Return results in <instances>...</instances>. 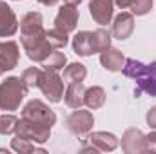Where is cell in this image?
<instances>
[{
    "instance_id": "cell-1",
    "label": "cell",
    "mask_w": 156,
    "mask_h": 154,
    "mask_svg": "<svg viewBox=\"0 0 156 154\" xmlns=\"http://www.w3.org/2000/svg\"><path fill=\"white\" fill-rule=\"evenodd\" d=\"M20 42L29 60L44 62L55 49L47 40V31L44 29V20L38 11H29L20 20Z\"/></svg>"
},
{
    "instance_id": "cell-2",
    "label": "cell",
    "mask_w": 156,
    "mask_h": 154,
    "mask_svg": "<svg viewBox=\"0 0 156 154\" xmlns=\"http://www.w3.org/2000/svg\"><path fill=\"white\" fill-rule=\"evenodd\" d=\"M27 83L22 76H9L0 83V109L16 111L27 94Z\"/></svg>"
},
{
    "instance_id": "cell-3",
    "label": "cell",
    "mask_w": 156,
    "mask_h": 154,
    "mask_svg": "<svg viewBox=\"0 0 156 154\" xmlns=\"http://www.w3.org/2000/svg\"><path fill=\"white\" fill-rule=\"evenodd\" d=\"M42 94L51 102L58 103L64 98V78L58 75V71L53 69H42V75L38 80V87Z\"/></svg>"
},
{
    "instance_id": "cell-4",
    "label": "cell",
    "mask_w": 156,
    "mask_h": 154,
    "mask_svg": "<svg viewBox=\"0 0 156 154\" xmlns=\"http://www.w3.org/2000/svg\"><path fill=\"white\" fill-rule=\"evenodd\" d=\"M16 136L20 138H26L33 143H45L51 136V127L49 125H44L38 121H33V120H27V118H20L18 123H16V131H15Z\"/></svg>"
},
{
    "instance_id": "cell-5",
    "label": "cell",
    "mask_w": 156,
    "mask_h": 154,
    "mask_svg": "<svg viewBox=\"0 0 156 154\" xmlns=\"http://www.w3.org/2000/svg\"><path fill=\"white\" fill-rule=\"evenodd\" d=\"M22 118L38 121L44 125L53 127L56 123V114L53 109H49V105H45L42 100H29L24 107H22Z\"/></svg>"
},
{
    "instance_id": "cell-6",
    "label": "cell",
    "mask_w": 156,
    "mask_h": 154,
    "mask_svg": "<svg viewBox=\"0 0 156 154\" xmlns=\"http://www.w3.org/2000/svg\"><path fill=\"white\" fill-rule=\"evenodd\" d=\"M66 125H67L69 132H73V134H76V136L87 134V132H91V129H93V125H94L93 113H91V111H83L82 107H80V109H75L71 114L67 116Z\"/></svg>"
},
{
    "instance_id": "cell-7",
    "label": "cell",
    "mask_w": 156,
    "mask_h": 154,
    "mask_svg": "<svg viewBox=\"0 0 156 154\" xmlns=\"http://www.w3.org/2000/svg\"><path fill=\"white\" fill-rule=\"evenodd\" d=\"M78 18H80V13H78L76 5H71V4H64L56 16H55V27L64 31V33H73L78 26Z\"/></svg>"
},
{
    "instance_id": "cell-8",
    "label": "cell",
    "mask_w": 156,
    "mask_h": 154,
    "mask_svg": "<svg viewBox=\"0 0 156 154\" xmlns=\"http://www.w3.org/2000/svg\"><path fill=\"white\" fill-rule=\"evenodd\" d=\"M122 151L125 154H144L147 152V145H145V134L136 129L131 127L123 132L122 136Z\"/></svg>"
},
{
    "instance_id": "cell-9",
    "label": "cell",
    "mask_w": 156,
    "mask_h": 154,
    "mask_svg": "<svg viewBox=\"0 0 156 154\" xmlns=\"http://www.w3.org/2000/svg\"><path fill=\"white\" fill-rule=\"evenodd\" d=\"M20 60V47L15 40L0 42V71H13Z\"/></svg>"
},
{
    "instance_id": "cell-10",
    "label": "cell",
    "mask_w": 156,
    "mask_h": 154,
    "mask_svg": "<svg viewBox=\"0 0 156 154\" xmlns=\"http://www.w3.org/2000/svg\"><path fill=\"white\" fill-rule=\"evenodd\" d=\"M89 13L93 20L100 26H107L113 20L115 13V0H91L89 2Z\"/></svg>"
},
{
    "instance_id": "cell-11",
    "label": "cell",
    "mask_w": 156,
    "mask_h": 154,
    "mask_svg": "<svg viewBox=\"0 0 156 154\" xmlns=\"http://www.w3.org/2000/svg\"><path fill=\"white\" fill-rule=\"evenodd\" d=\"M18 27H20V22H18L15 11L4 0H0V37L9 38V37L16 35Z\"/></svg>"
},
{
    "instance_id": "cell-12",
    "label": "cell",
    "mask_w": 156,
    "mask_h": 154,
    "mask_svg": "<svg viewBox=\"0 0 156 154\" xmlns=\"http://www.w3.org/2000/svg\"><path fill=\"white\" fill-rule=\"evenodd\" d=\"M133 31H134V15L127 13V11H122L113 22L111 35L116 40H127L133 35Z\"/></svg>"
},
{
    "instance_id": "cell-13",
    "label": "cell",
    "mask_w": 156,
    "mask_h": 154,
    "mask_svg": "<svg viewBox=\"0 0 156 154\" xmlns=\"http://www.w3.org/2000/svg\"><path fill=\"white\" fill-rule=\"evenodd\" d=\"M125 60L127 58L123 56V53L115 49V47H109V49H105V51L100 53V64H102V67L107 69V71H111V73L122 71L123 65H125Z\"/></svg>"
},
{
    "instance_id": "cell-14",
    "label": "cell",
    "mask_w": 156,
    "mask_h": 154,
    "mask_svg": "<svg viewBox=\"0 0 156 154\" xmlns=\"http://www.w3.org/2000/svg\"><path fill=\"white\" fill-rule=\"evenodd\" d=\"M91 145L98 151V152H111L118 147V138L113 132H105V131H96L91 132L89 136Z\"/></svg>"
},
{
    "instance_id": "cell-15",
    "label": "cell",
    "mask_w": 156,
    "mask_h": 154,
    "mask_svg": "<svg viewBox=\"0 0 156 154\" xmlns=\"http://www.w3.org/2000/svg\"><path fill=\"white\" fill-rule=\"evenodd\" d=\"M64 102L71 109H80L85 103V87L82 82L67 83V89L64 91Z\"/></svg>"
},
{
    "instance_id": "cell-16",
    "label": "cell",
    "mask_w": 156,
    "mask_h": 154,
    "mask_svg": "<svg viewBox=\"0 0 156 154\" xmlns=\"http://www.w3.org/2000/svg\"><path fill=\"white\" fill-rule=\"evenodd\" d=\"M73 51L78 56H91L94 54V42L91 31H78L73 37Z\"/></svg>"
},
{
    "instance_id": "cell-17",
    "label": "cell",
    "mask_w": 156,
    "mask_h": 154,
    "mask_svg": "<svg viewBox=\"0 0 156 154\" xmlns=\"http://www.w3.org/2000/svg\"><path fill=\"white\" fill-rule=\"evenodd\" d=\"M134 82L138 83V89L142 93H147L149 96H156V60L147 65L144 76H140Z\"/></svg>"
},
{
    "instance_id": "cell-18",
    "label": "cell",
    "mask_w": 156,
    "mask_h": 154,
    "mask_svg": "<svg viewBox=\"0 0 156 154\" xmlns=\"http://www.w3.org/2000/svg\"><path fill=\"white\" fill-rule=\"evenodd\" d=\"M105 100H107V94H105V89H104V87L93 85V87L85 89V105H87L89 109L94 111V109L104 107Z\"/></svg>"
},
{
    "instance_id": "cell-19",
    "label": "cell",
    "mask_w": 156,
    "mask_h": 154,
    "mask_svg": "<svg viewBox=\"0 0 156 154\" xmlns=\"http://www.w3.org/2000/svg\"><path fill=\"white\" fill-rule=\"evenodd\" d=\"M87 76V67L83 65V64H69V65H66L64 67V82L66 83H73V82H83Z\"/></svg>"
},
{
    "instance_id": "cell-20",
    "label": "cell",
    "mask_w": 156,
    "mask_h": 154,
    "mask_svg": "<svg viewBox=\"0 0 156 154\" xmlns=\"http://www.w3.org/2000/svg\"><path fill=\"white\" fill-rule=\"evenodd\" d=\"M11 149L18 154H31V152L45 154V149H44V147H37V143H33V142H29V140H26V138H20V136H16V134H15V138L11 140Z\"/></svg>"
},
{
    "instance_id": "cell-21",
    "label": "cell",
    "mask_w": 156,
    "mask_h": 154,
    "mask_svg": "<svg viewBox=\"0 0 156 154\" xmlns=\"http://www.w3.org/2000/svg\"><path fill=\"white\" fill-rule=\"evenodd\" d=\"M145 69H147V65H145V64H142L140 60H134V58H127V60H125V65H123V69H122V73H123V75H125L127 78L138 80L140 76H144Z\"/></svg>"
},
{
    "instance_id": "cell-22",
    "label": "cell",
    "mask_w": 156,
    "mask_h": 154,
    "mask_svg": "<svg viewBox=\"0 0 156 154\" xmlns=\"http://www.w3.org/2000/svg\"><path fill=\"white\" fill-rule=\"evenodd\" d=\"M111 31H107V29H104V27H100V29H96V31H93V42H94V51L96 53H102V51H105V49H109L111 47Z\"/></svg>"
},
{
    "instance_id": "cell-23",
    "label": "cell",
    "mask_w": 156,
    "mask_h": 154,
    "mask_svg": "<svg viewBox=\"0 0 156 154\" xmlns=\"http://www.w3.org/2000/svg\"><path fill=\"white\" fill-rule=\"evenodd\" d=\"M66 64H67V58H66V54L64 53H60L58 49H55L44 62H42V67L44 69H53V71H60V69H64L66 67Z\"/></svg>"
},
{
    "instance_id": "cell-24",
    "label": "cell",
    "mask_w": 156,
    "mask_h": 154,
    "mask_svg": "<svg viewBox=\"0 0 156 154\" xmlns=\"http://www.w3.org/2000/svg\"><path fill=\"white\" fill-rule=\"evenodd\" d=\"M47 40H49V44H51L53 49H62V47L67 45L69 35L64 33V31H60V29H56V27H53V29L47 31Z\"/></svg>"
},
{
    "instance_id": "cell-25",
    "label": "cell",
    "mask_w": 156,
    "mask_h": 154,
    "mask_svg": "<svg viewBox=\"0 0 156 154\" xmlns=\"http://www.w3.org/2000/svg\"><path fill=\"white\" fill-rule=\"evenodd\" d=\"M16 123H18V118L15 114H2L0 116V134H4V136L15 134Z\"/></svg>"
},
{
    "instance_id": "cell-26",
    "label": "cell",
    "mask_w": 156,
    "mask_h": 154,
    "mask_svg": "<svg viewBox=\"0 0 156 154\" xmlns=\"http://www.w3.org/2000/svg\"><path fill=\"white\" fill-rule=\"evenodd\" d=\"M40 75H42V69L40 67H27L24 69L22 73V80L27 83V87H38V80H40Z\"/></svg>"
},
{
    "instance_id": "cell-27",
    "label": "cell",
    "mask_w": 156,
    "mask_h": 154,
    "mask_svg": "<svg viewBox=\"0 0 156 154\" xmlns=\"http://www.w3.org/2000/svg\"><path fill=\"white\" fill-rule=\"evenodd\" d=\"M153 4H154L153 0H134V2L131 4V13L136 15V16H144V15L151 13Z\"/></svg>"
},
{
    "instance_id": "cell-28",
    "label": "cell",
    "mask_w": 156,
    "mask_h": 154,
    "mask_svg": "<svg viewBox=\"0 0 156 154\" xmlns=\"http://www.w3.org/2000/svg\"><path fill=\"white\" fill-rule=\"evenodd\" d=\"M145 145H147V152H156V131L145 134Z\"/></svg>"
},
{
    "instance_id": "cell-29",
    "label": "cell",
    "mask_w": 156,
    "mask_h": 154,
    "mask_svg": "<svg viewBox=\"0 0 156 154\" xmlns=\"http://www.w3.org/2000/svg\"><path fill=\"white\" fill-rule=\"evenodd\" d=\"M145 120H147V125H149L151 129H154V131H156V105H154V107H151V109L147 111Z\"/></svg>"
},
{
    "instance_id": "cell-30",
    "label": "cell",
    "mask_w": 156,
    "mask_h": 154,
    "mask_svg": "<svg viewBox=\"0 0 156 154\" xmlns=\"http://www.w3.org/2000/svg\"><path fill=\"white\" fill-rule=\"evenodd\" d=\"M133 2H134V0H115V4H116L120 9H127V7H131Z\"/></svg>"
},
{
    "instance_id": "cell-31",
    "label": "cell",
    "mask_w": 156,
    "mask_h": 154,
    "mask_svg": "<svg viewBox=\"0 0 156 154\" xmlns=\"http://www.w3.org/2000/svg\"><path fill=\"white\" fill-rule=\"evenodd\" d=\"M37 2H40L42 5H47V7H49V5H56V4H58V0H37Z\"/></svg>"
},
{
    "instance_id": "cell-32",
    "label": "cell",
    "mask_w": 156,
    "mask_h": 154,
    "mask_svg": "<svg viewBox=\"0 0 156 154\" xmlns=\"http://www.w3.org/2000/svg\"><path fill=\"white\" fill-rule=\"evenodd\" d=\"M64 2H66V4H71V5H78L82 0H64Z\"/></svg>"
},
{
    "instance_id": "cell-33",
    "label": "cell",
    "mask_w": 156,
    "mask_h": 154,
    "mask_svg": "<svg viewBox=\"0 0 156 154\" xmlns=\"http://www.w3.org/2000/svg\"><path fill=\"white\" fill-rule=\"evenodd\" d=\"M0 75H2V71H0Z\"/></svg>"
},
{
    "instance_id": "cell-34",
    "label": "cell",
    "mask_w": 156,
    "mask_h": 154,
    "mask_svg": "<svg viewBox=\"0 0 156 154\" xmlns=\"http://www.w3.org/2000/svg\"><path fill=\"white\" fill-rule=\"evenodd\" d=\"M18 2H20V0H18Z\"/></svg>"
}]
</instances>
